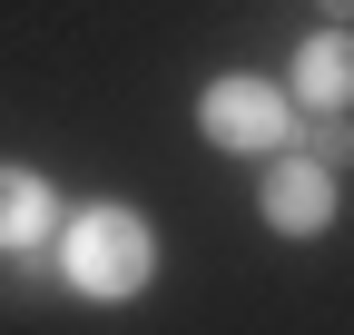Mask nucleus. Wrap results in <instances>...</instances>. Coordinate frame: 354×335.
<instances>
[{"mask_svg": "<svg viewBox=\"0 0 354 335\" xmlns=\"http://www.w3.org/2000/svg\"><path fill=\"white\" fill-rule=\"evenodd\" d=\"M50 266H59L69 296L128 306V296H148V286H158V227H148V207H128V197H88V207L59 217Z\"/></svg>", "mask_w": 354, "mask_h": 335, "instance_id": "1", "label": "nucleus"}, {"mask_svg": "<svg viewBox=\"0 0 354 335\" xmlns=\"http://www.w3.org/2000/svg\"><path fill=\"white\" fill-rule=\"evenodd\" d=\"M197 138L227 158H276V148H295V89L256 69H216L197 89Z\"/></svg>", "mask_w": 354, "mask_h": 335, "instance_id": "2", "label": "nucleus"}, {"mask_svg": "<svg viewBox=\"0 0 354 335\" xmlns=\"http://www.w3.org/2000/svg\"><path fill=\"white\" fill-rule=\"evenodd\" d=\"M335 207H344V178L325 158H305V148H276L256 168V217L276 227V237H325L335 227Z\"/></svg>", "mask_w": 354, "mask_h": 335, "instance_id": "3", "label": "nucleus"}, {"mask_svg": "<svg viewBox=\"0 0 354 335\" xmlns=\"http://www.w3.org/2000/svg\"><path fill=\"white\" fill-rule=\"evenodd\" d=\"M59 188L39 178V168H20V158H0V257H50V237H59Z\"/></svg>", "mask_w": 354, "mask_h": 335, "instance_id": "4", "label": "nucleus"}, {"mask_svg": "<svg viewBox=\"0 0 354 335\" xmlns=\"http://www.w3.org/2000/svg\"><path fill=\"white\" fill-rule=\"evenodd\" d=\"M286 89H295V109L344 118V109H354V30H305V39H295V69H286Z\"/></svg>", "mask_w": 354, "mask_h": 335, "instance_id": "5", "label": "nucleus"}, {"mask_svg": "<svg viewBox=\"0 0 354 335\" xmlns=\"http://www.w3.org/2000/svg\"><path fill=\"white\" fill-rule=\"evenodd\" d=\"M305 158H325V168H335V178H344V168H354V129H344V118H325V129H315V138H305Z\"/></svg>", "mask_w": 354, "mask_h": 335, "instance_id": "6", "label": "nucleus"}, {"mask_svg": "<svg viewBox=\"0 0 354 335\" xmlns=\"http://www.w3.org/2000/svg\"><path fill=\"white\" fill-rule=\"evenodd\" d=\"M315 10H325V30H354V0H315Z\"/></svg>", "mask_w": 354, "mask_h": 335, "instance_id": "7", "label": "nucleus"}]
</instances>
